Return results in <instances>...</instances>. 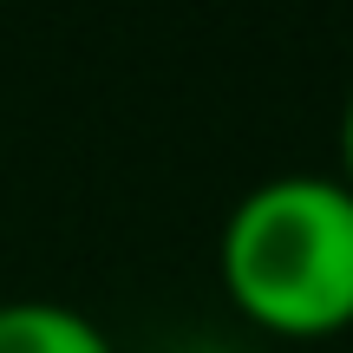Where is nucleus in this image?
Returning a JSON list of instances; mask_svg holds the SVG:
<instances>
[{
    "label": "nucleus",
    "mask_w": 353,
    "mask_h": 353,
    "mask_svg": "<svg viewBox=\"0 0 353 353\" xmlns=\"http://www.w3.org/2000/svg\"><path fill=\"white\" fill-rule=\"evenodd\" d=\"M223 288L242 321L281 341H327L353 327V190L321 170L255 183L229 210Z\"/></svg>",
    "instance_id": "1"
},
{
    "label": "nucleus",
    "mask_w": 353,
    "mask_h": 353,
    "mask_svg": "<svg viewBox=\"0 0 353 353\" xmlns=\"http://www.w3.org/2000/svg\"><path fill=\"white\" fill-rule=\"evenodd\" d=\"M0 353H118L99 321L59 301H0Z\"/></svg>",
    "instance_id": "2"
},
{
    "label": "nucleus",
    "mask_w": 353,
    "mask_h": 353,
    "mask_svg": "<svg viewBox=\"0 0 353 353\" xmlns=\"http://www.w3.org/2000/svg\"><path fill=\"white\" fill-rule=\"evenodd\" d=\"M341 183L353 190V99H347V112H341Z\"/></svg>",
    "instance_id": "3"
}]
</instances>
